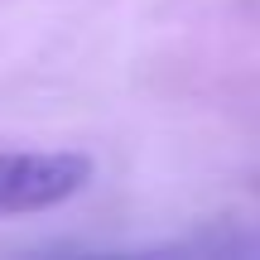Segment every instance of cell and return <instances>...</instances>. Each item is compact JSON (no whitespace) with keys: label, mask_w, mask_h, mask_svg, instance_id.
<instances>
[{"label":"cell","mask_w":260,"mask_h":260,"mask_svg":"<svg viewBox=\"0 0 260 260\" xmlns=\"http://www.w3.org/2000/svg\"><path fill=\"white\" fill-rule=\"evenodd\" d=\"M92 178V159L73 149H19L0 154V217H24L77 198Z\"/></svg>","instance_id":"cell-1"}]
</instances>
